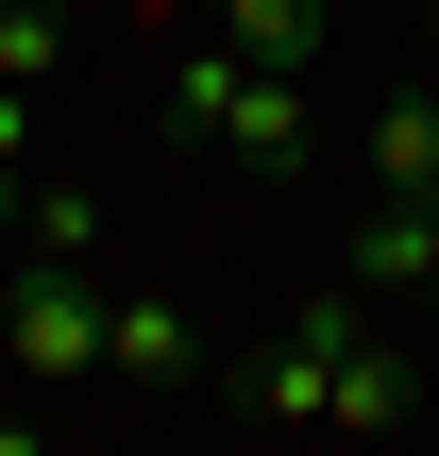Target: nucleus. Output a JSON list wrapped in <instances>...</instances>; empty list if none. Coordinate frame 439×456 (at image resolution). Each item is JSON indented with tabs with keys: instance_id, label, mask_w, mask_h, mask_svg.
<instances>
[{
	"instance_id": "obj_1",
	"label": "nucleus",
	"mask_w": 439,
	"mask_h": 456,
	"mask_svg": "<svg viewBox=\"0 0 439 456\" xmlns=\"http://www.w3.org/2000/svg\"><path fill=\"white\" fill-rule=\"evenodd\" d=\"M169 118L220 135L237 169H305V152H321V68H254V51H220V34L186 17V34H169Z\"/></svg>"
},
{
	"instance_id": "obj_2",
	"label": "nucleus",
	"mask_w": 439,
	"mask_h": 456,
	"mask_svg": "<svg viewBox=\"0 0 439 456\" xmlns=\"http://www.w3.org/2000/svg\"><path fill=\"white\" fill-rule=\"evenodd\" d=\"M0 355H17V389H102V254H17Z\"/></svg>"
},
{
	"instance_id": "obj_3",
	"label": "nucleus",
	"mask_w": 439,
	"mask_h": 456,
	"mask_svg": "<svg viewBox=\"0 0 439 456\" xmlns=\"http://www.w3.org/2000/svg\"><path fill=\"white\" fill-rule=\"evenodd\" d=\"M338 322H355V288H305V305L220 372V406H237L254 440H321V406H338Z\"/></svg>"
},
{
	"instance_id": "obj_4",
	"label": "nucleus",
	"mask_w": 439,
	"mask_h": 456,
	"mask_svg": "<svg viewBox=\"0 0 439 456\" xmlns=\"http://www.w3.org/2000/svg\"><path fill=\"white\" fill-rule=\"evenodd\" d=\"M338 271H355V305H439V186H372Z\"/></svg>"
},
{
	"instance_id": "obj_5",
	"label": "nucleus",
	"mask_w": 439,
	"mask_h": 456,
	"mask_svg": "<svg viewBox=\"0 0 439 456\" xmlns=\"http://www.w3.org/2000/svg\"><path fill=\"white\" fill-rule=\"evenodd\" d=\"M102 389H135V406H186V389H203V338H186L169 288H118V305H102Z\"/></svg>"
},
{
	"instance_id": "obj_6",
	"label": "nucleus",
	"mask_w": 439,
	"mask_h": 456,
	"mask_svg": "<svg viewBox=\"0 0 439 456\" xmlns=\"http://www.w3.org/2000/svg\"><path fill=\"white\" fill-rule=\"evenodd\" d=\"M321 423H338V440H406V423H423V355H406L372 305L338 322V406H321Z\"/></svg>"
},
{
	"instance_id": "obj_7",
	"label": "nucleus",
	"mask_w": 439,
	"mask_h": 456,
	"mask_svg": "<svg viewBox=\"0 0 439 456\" xmlns=\"http://www.w3.org/2000/svg\"><path fill=\"white\" fill-rule=\"evenodd\" d=\"M203 34L254 51V68H321L338 51V0H203Z\"/></svg>"
},
{
	"instance_id": "obj_8",
	"label": "nucleus",
	"mask_w": 439,
	"mask_h": 456,
	"mask_svg": "<svg viewBox=\"0 0 439 456\" xmlns=\"http://www.w3.org/2000/svg\"><path fill=\"white\" fill-rule=\"evenodd\" d=\"M372 186H439V85H406V102H372Z\"/></svg>"
},
{
	"instance_id": "obj_9",
	"label": "nucleus",
	"mask_w": 439,
	"mask_h": 456,
	"mask_svg": "<svg viewBox=\"0 0 439 456\" xmlns=\"http://www.w3.org/2000/svg\"><path fill=\"white\" fill-rule=\"evenodd\" d=\"M17 254H102V203L85 186H17Z\"/></svg>"
},
{
	"instance_id": "obj_10",
	"label": "nucleus",
	"mask_w": 439,
	"mask_h": 456,
	"mask_svg": "<svg viewBox=\"0 0 439 456\" xmlns=\"http://www.w3.org/2000/svg\"><path fill=\"white\" fill-rule=\"evenodd\" d=\"M68 68V0H0V85H51Z\"/></svg>"
},
{
	"instance_id": "obj_11",
	"label": "nucleus",
	"mask_w": 439,
	"mask_h": 456,
	"mask_svg": "<svg viewBox=\"0 0 439 456\" xmlns=\"http://www.w3.org/2000/svg\"><path fill=\"white\" fill-rule=\"evenodd\" d=\"M0 254H17V169H0Z\"/></svg>"
},
{
	"instance_id": "obj_12",
	"label": "nucleus",
	"mask_w": 439,
	"mask_h": 456,
	"mask_svg": "<svg viewBox=\"0 0 439 456\" xmlns=\"http://www.w3.org/2000/svg\"><path fill=\"white\" fill-rule=\"evenodd\" d=\"M423 85H439V0H423Z\"/></svg>"
}]
</instances>
